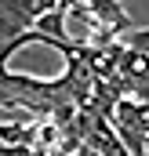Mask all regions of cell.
Here are the masks:
<instances>
[{"label": "cell", "instance_id": "cell-1", "mask_svg": "<svg viewBox=\"0 0 149 156\" xmlns=\"http://www.w3.org/2000/svg\"><path fill=\"white\" fill-rule=\"evenodd\" d=\"M40 15H44L40 0H0V44L33 33Z\"/></svg>", "mask_w": 149, "mask_h": 156}, {"label": "cell", "instance_id": "cell-2", "mask_svg": "<svg viewBox=\"0 0 149 156\" xmlns=\"http://www.w3.org/2000/svg\"><path fill=\"white\" fill-rule=\"evenodd\" d=\"M106 29H113L116 37H124V33H131L135 29V22H131V15H127V7L120 4V0H80Z\"/></svg>", "mask_w": 149, "mask_h": 156}, {"label": "cell", "instance_id": "cell-3", "mask_svg": "<svg viewBox=\"0 0 149 156\" xmlns=\"http://www.w3.org/2000/svg\"><path fill=\"white\" fill-rule=\"evenodd\" d=\"M127 47V44H124ZM120 73L127 80H135V83H142V80H149V55H142V51H124V62H120Z\"/></svg>", "mask_w": 149, "mask_h": 156}, {"label": "cell", "instance_id": "cell-4", "mask_svg": "<svg viewBox=\"0 0 149 156\" xmlns=\"http://www.w3.org/2000/svg\"><path fill=\"white\" fill-rule=\"evenodd\" d=\"M120 40H124L131 51H142V55H149V29H138V26H135L131 33H124Z\"/></svg>", "mask_w": 149, "mask_h": 156}, {"label": "cell", "instance_id": "cell-5", "mask_svg": "<svg viewBox=\"0 0 149 156\" xmlns=\"http://www.w3.org/2000/svg\"><path fill=\"white\" fill-rule=\"evenodd\" d=\"M40 7L44 11H73L76 0H40Z\"/></svg>", "mask_w": 149, "mask_h": 156}, {"label": "cell", "instance_id": "cell-6", "mask_svg": "<svg viewBox=\"0 0 149 156\" xmlns=\"http://www.w3.org/2000/svg\"><path fill=\"white\" fill-rule=\"evenodd\" d=\"M142 156H149V138H146V153H142Z\"/></svg>", "mask_w": 149, "mask_h": 156}]
</instances>
